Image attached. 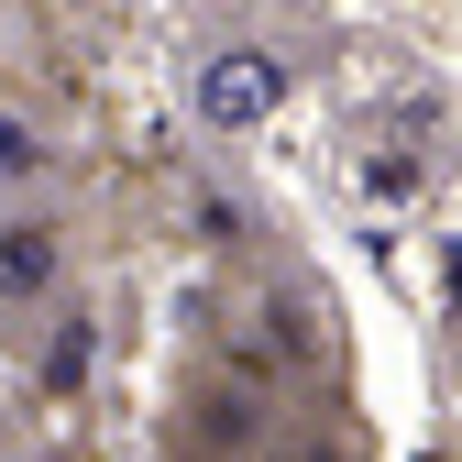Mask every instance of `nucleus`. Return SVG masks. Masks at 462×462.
<instances>
[{
    "mask_svg": "<svg viewBox=\"0 0 462 462\" xmlns=\"http://www.w3.org/2000/svg\"><path fill=\"white\" fill-rule=\"evenodd\" d=\"M275 88H286L275 55H231V67L199 78V110H209V122H254V110H275Z\"/></svg>",
    "mask_w": 462,
    "mask_h": 462,
    "instance_id": "nucleus-2",
    "label": "nucleus"
},
{
    "mask_svg": "<svg viewBox=\"0 0 462 462\" xmlns=\"http://www.w3.org/2000/svg\"><path fill=\"white\" fill-rule=\"evenodd\" d=\"M55 275H67L55 220H0V298H55Z\"/></svg>",
    "mask_w": 462,
    "mask_h": 462,
    "instance_id": "nucleus-1",
    "label": "nucleus"
},
{
    "mask_svg": "<svg viewBox=\"0 0 462 462\" xmlns=\"http://www.w3.org/2000/svg\"><path fill=\"white\" fill-rule=\"evenodd\" d=\"M44 165V143H33V122H12V110H0V177H33Z\"/></svg>",
    "mask_w": 462,
    "mask_h": 462,
    "instance_id": "nucleus-3",
    "label": "nucleus"
}]
</instances>
